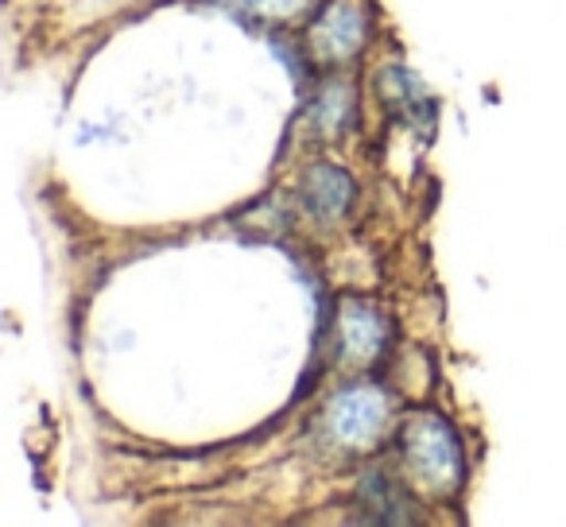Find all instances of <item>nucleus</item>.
Returning <instances> with one entry per match:
<instances>
[{
	"label": "nucleus",
	"instance_id": "1",
	"mask_svg": "<svg viewBox=\"0 0 566 527\" xmlns=\"http://www.w3.org/2000/svg\"><path fill=\"white\" fill-rule=\"evenodd\" d=\"M400 457L408 477L434 496L458 493L465 481V454L454 426L434 411H419L400 431Z\"/></svg>",
	"mask_w": 566,
	"mask_h": 527
},
{
	"label": "nucleus",
	"instance_id": "2",
	"mask_svg": "<svg viewBox=\"0 0 566 527\" xmlns=\"http://www.w3.org/2000/svg\"><path fill=\"white\" fill-rule=\"evenodd\" d=\"M323 423L342 450H369L388 426V396L377 384H349L326 403Z\"/></svg>",
	"mask_w": 566,
	"mask_h": 527
},
{
	"label": "nucleus",
	"instance_id": "3",
	"mask_svg": "<svg viewBox=\"0 0 566 527\" xmlns=\"http://www.w3.org/2000/svg\"><path fill=\"white\" fill-rule=\"evenodd\" d=\"M385 341H388V323L373 303H361V299L342 303L338 346L346 361H354V365L377 361V357L385 354Z\"/></svg>",
	"mask_w": 566,
	"mask_h": 527
},
{
	"label": "nucleus",
	"instance_id": "4",
	"mask_svg": "<svg viewBox=\"0 0 566 527\" xmlns=\"http://www.w3.org/2000/svg\"><path fill=\"white\" fill-rule=\"evenodd\" d=\"M311 43L323 59L331 63H346L365 48V17L361 9H354L349 0H334L331 9L315 20L311 28Z\"/></svg>",
	"mask_w": 566,
	"mask_h": 527
},
{
	"label": "nucleus",
	"instance_id": "5",
	"mask_svg": "<svg viewBox=\"0 0 566 527\" xmlns=\"http://www.w3.org/2000/svg\"><path fill=\"white\" fill-rule=\"evenodd\" d=\"M303 202L318 218H342L354 205V179L334 164H315L303 175Z\"/></svg>",
	"mask_w": 566,
	"mask_h": 527
},
{
	"label": "nucleus",
	"instance_id": "6",
	"mask_svg": "<svg viewBox=\"0 0 566 527\" xmlns=\"http://www.w3.org/2000/svg\"><path fill=\"white\" fill-rule=\"evenodd\" d=\"M349 113H354V94H349L346 86H338V82H331V86H323V94L315 97L311 120H315L326 136H334L349 125Z\"/></svg>",
	"mask_w": 566,
	"mask_h": 527
},
{
	"label": "nucleus",
	"instance_id": "7",
	"mask_svg": "<svg viewBox=\"0 0 566 527\" xmlns=\"http://www.w3.org/2000/svg\"><path fill=\"white\" fill-rule=\"evenodd\" d=\"M361 500L369 504V508H377L380 519H403L400 493H396L392 481H388L385 473H369V477L361 481Z\"/></svg>",
	"mask_w": 566,
	"mask_h": 527
},
{
	"label": "nucleus",
	"instance_id": "8",
	"mask_svg": "<svg viewBox=\"0 0 566 527\" xmlns=\"http://www.w3.org/2000/svg\"><path fill=\"white\" fill-rule=\"evenodd\" d=\"M237 9L252 12V17H264V20H292L295 12H303L311 0H233Z\"/></svg>",
	"mask_w": 566,
	"mask_h": 527
}]
</instances>
